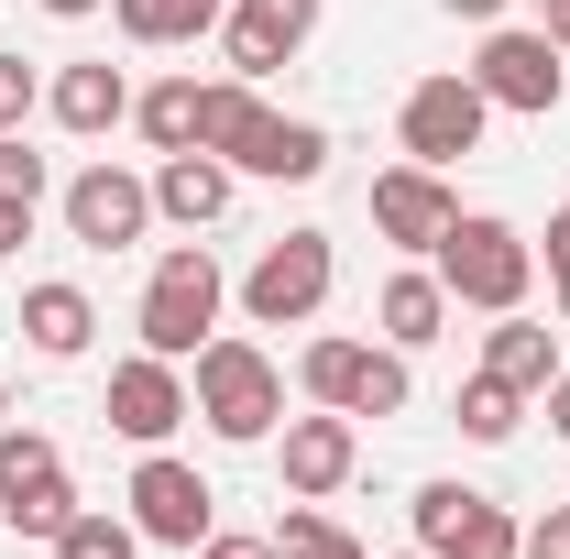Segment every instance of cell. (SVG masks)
I'll use <instances>...</instances> for the list:
<instances>
[{
	"label": "cell",
	"mask_w": 570,
	"mask_h": 559,
	"mask_svg": "<svg viewBox=\"0 0 570 559\" xmlns=\"http://www.w3.org/2000/svg\"><path fill=\"white\" fill-rule=\"evenodd\" d=\"M187 406L209 418V439H230V450H264V439L285 428V373H275V351L219 330V341L187 362Z\"/></svg>",
	"instance_id": "obj_2"
},
{
	"label": "cell",
	"mask_w": 570,
	"mask_h": 559,
	"mask_svg": "<svg viewBox=\"0 0 570 559\" xmlns=\"http://www.w3.org/2000/svg\"><path fill=\"white\" fill-rule=\"evenodd\" d=\"M472 88H483L494 110H515V121H549V110H560V88H570V67H560V45H549L538 22H483Z\"/></svg>",
	"instance_id": "obj_8"
},
{
	"label": "cell",
	"mask_w": 570,
	"mask_h": 559,
	"mask_svg": "<svg viewBox=\"0 0 570 559\" xmlns=\"http://www.w3.org/2000/svg\"><path fill=\"white\" fill-rule=\"evenodd\" d=\"M33 110H45V77L22 67V56H0V133H22Z\"/></svg>",
	"instance_id": "obj_28"
},
{
	"label": "cell",
	"mask_w": 570,
	"mask_h": 559,
	"mask_svg": "<svg viewBox=\"0 0 570 559\" xmlns=\"http://www.w3.org/2000/svg\"><path fill=\"white\" fill-rule=\"evenodd\" d=\"M373 330H384L395 351H428L439 330H450V285L428 275V264H395V275H384V296H373Z\"/></svg>",
	"instance_id": "obj_21"
},
{
	"label": "cell",
	"mask_w": 570,
	"mask_h": 559,
	"mask_svg": "<svg viewBox=\"0 0 570 559\" xmlns=\"http://www.w3.org/2000/svg\"><path fill=\"white\" fill-rule=\"evenodd\" d=\"M242 198V176L219 165V154H154V219H176V231H219Z\"/></svg>",
	"instance_id": "obj_18"
},
{
	"label": "cell",
	"mask_w": 570,
	"mask_h": 559,
	"mask_svg": "<svg viewBox=\"0 0 570 559\" xmlns=\"http://www.w3.org/2000/svg\"><path fill=\"white\" fill-rule=\"evenodd\" d=\"M22 242H33V198H0V264H11Z\"/></svg>",
	"instance_id": "obj_32"
},
{
	"label": "cell",
	"mask_w": 570,
	"mask_h": 559,
	"mask_svg": "<svg viewBox=\"0 0 570 559\" xmlns=\"http://www.w3.org/2000/svg\"><path fill=\"white\" fill-rule=\"evenodd\" d=\"M330 285H341V242L330 231H285V242L253 253V275H242V318L253 330H307L330 307Z\"/></svg>",
	"instance_id": "obj_6"
},
{
	"label": "cell",
	"mask_w": 570,
	"mask_h": 559,
	"mask_svg": "<svg viewBox=\"0 0 570 559\" xmlns=\"http://www.w3.org/2000/svg\"><path fill=\"white\" fill-rule=\"evenodd\" d=\"M483 121H494V99L472 88V67L461 77H417L406 88V110H395V143H406V165H461V154H483Z\"/></svg>",
	"instance_id": "obj_9"
},
{
	"label": "cell",
	"mask_w": 570,
	"mask_h": 559,
	"mask_svg": "<svg viewBox=\"0 0 570 559\" xmlns=\"http://www.w3.org/2000/svg\"><path fill=\"white\" fill-rule=\"evenodd\" d=\"M142 231H154V176L110 165V154L67 176V242H88V253H132Z\"/></svg>",
	"instance_id": "obj_12"
},
{
	"label": "cell",
	"mask_w": 570,
	"mask_h": 559,
	"mask_svg": "<svg viewBox=\"0 0 570 559\" xmlns=\"http://www.w3.org/2000/svg\"><path fill=\"white\" fill-rule=\"evenodd\" d=\"M275 559H373V549H362L352 527H330L318 504H296V493H285V527H275Z\"/></svg>",
	"instance_id": "obj_26"
},
{
	"label": "cell",
	"mask_w": 570,
	"mask_h": 559,
	"mask_svg": "<svg viewBox=\"0 0 570 559\" xmlns=\"http://www.w3.org/2000/svg\"><path fill=\"white\" fill-rule=\"evenodd\" d=\"M515 559H570V504H549V516H527V549Z\"/></svg>",
	"instance_id": "obj_29"
},
{
	"label": "cell",
	"mask_w": 570,
	"mask_h": 559,
	"mask_svg": "<svg viewBox=\"0 0 570 559\" xmlns=\"http://www.w3.org/2000/svg\"><path fill=\"white\" fill-rule=\"evenodd\" d=\"M0 516H11V538H45V549H56V527L77 516L67 450L45 428H0Z\"/></svg>",
	"instance_id": "obj_10"
},
{
	"label": "cell",
	"mask_w": 570,
	"mask_h": 559,
	"mask_svg": "<svg viewBox=\"0 0 570 559\" xmlns=\"http://www.w3.org/2000/svg\"><path fill=\"white\" fill-rule=\"evenodd\" d=\"M275 472L296 504H330V493L362 472V418H341V406H307V418L275 428Z\"/></svg>",
	"instance_id": "obj_14"
},
{
	"label": "cell",
	"mask_w": 570,
	"mask_h": 559,
	"mask_svg": "<svg viewBox=\"0 0 570 559\" xmlns=\"http://www.w3.org/2000/svg\"><path fill=\"white\" fill-rule=\"evenodd\" d=\"M198 154H219L230 176H264V187H318L330 176V133L275 110L253 77H198Z\"/></svg>",
	"instance_id": "obj_1"
},
{
	"label": "cell",
	"mask_w": 570,
	"mask_h": 559,
	"mask_svg": "<svg viewBox=\"0 0 570 559\" xmlns=\"http://www.w3.org/2000/svg\"><path fill=\"white\" fill-rule=\"evenodd\" d=\"M538 406H549V439H570V362L549 373V395H538Z\"/></svg>",
	"instance_id": "obj_33"
},
{
	"label": "cell",
	"mask_w": 570,
	"mask_h": 559,
	"mask_svg": "<svg viewBox=\"0 0 570 559\" xmlns=\"http://www.w3.org/2000/svg\"><path fill=\"white\" fill-rule=\"evenodd\" d=\"M428 275L450 285V307H483V318H504V307H527V285H538V242H527L515 219H494V209H461L450 231H439Z\"/></svg>",
	"instance_id": "obj_3"
},
{
	"label": "cell",
	"mask_w": 570,
	"mask_h": 559,
	"mask_svg": "<svg viewBox=\"0 0 570 559\" xmlns=\"http://www.w3.org/2000/svg\"><path fill=\"white\" fill-rule=\"evenodd\" d=\"M417 549L428 559H515L527 516H504L494 493H472V483H417Z\"/></svg>",
	"instance_id": "obj_11"
},
{
	"label": "cell",
	"mask_w": 570,
	"mask_h": 559,
	"mask_svg": "<svg viewBox=\"0 0 570 559\" xmlns=\"http://www.w3.org/2000/svg\"><path fill=\"white\" fill-rule=\"evenodd\" d=\"M132 121L154 154H198V77H165V88H132Z\"/></svg>",
	"instance_id": "obj_23"
},
{
	"label": "cell",
	"mask_w": 570,
	"mask_h": 559,
	"mask_svg": "<svg viewBox=\"0 0 570 559\" xmlns=\"http://www.w3.org/2000/svg\"><path fill=\"white\" fill-rule=\"evenodd\" d=\"M307 33H318V0H230V11H219V56H230V77H253V88H264Z\"/></svg>",
	"instance_id": "obj_16"
},
{
	"label": "cell",
	"mask_w": 570,
	"mask_h": 559,
	"mask_svg": "<svg viewBox=\"0 0 570 559\" xmlns=\"http://www.w3.org/2000/svg\"><path fill=\"white\" fill-rule=\"evenodd\" d=\"M121 516L142 527V549H187V559H198V538L219 527V493L198 483V461L142 450V461H132V493H121Z\"/></svg>",
	"instance_id": "obj_7"
},
{
	"label": "cell",
	"mask_w": 570,
	"mask_h": 559,
	"mask_svg": "<svg viewBox=\"0 0 570 559\" xmlns=\"http://www.w3.org/2000/svg\"><path fill=\"white\" fill-rule=\"evenodd\" d=\"M22 341H33V362H77V351L99 341V307H88V285H67V275L22 285Z\"/></svg>",
	"instance_id": "obj_19"
},
{
	"label": "cell",
	"mask_w": 570,
	"mask_h": 559,
	"mask_svg": "<svg viewBox=\"0 0 570 559\" xmlns=\"http://www.w3.org/2000/svg\"><path fill=\"white\" fill-rule=\"evenodd\" d=\"M33 11H56V22H88V11H110V0H33Z\"/></svg>",
	"instance_id": "obj_36"
},
{
	"label": "cell",
	"mask_w": 570,
	"mask_h": 559,
	"mask_svg": "<svg viewBox=\"0 0 570 559\" xmlns=\"http://www.w3.org/2000/svg\"><path fill=\"white\" fill-rule=\"evenodd\" d=\"M198 559H275V538H242V527H209V538H198Z\"/></svg>",
	"instance_id": "obj_31"
},
{
	"label": "cell",
	"mask_w": 570,
	"mask_h": 559,
	"mask_svg": "<svg viewBox=\"0 0 570 559\" xmlns=\"http://www.w3.org/2000/svg\"><path fill=\"white\" fill-rule=\"evenodd\" d=\"M483 373L515 384V395H549V373H560V330L527 318V307H504L494 330H483Z\"/></svg>",
	"instance_id": "obj_20"
},
{
	"label": "cell",
	"mask_w": 570,
	"mask_h": 559,
	"mask_svg": "<svg viewBox=\"0 0 570 559\" xmlns=\"http://www.w3.org/2000/svg\"><path fill=\"white\" fill-rule=\"evenodd\" d=\"M450 418H461V439H472V450H504V439L527 428V395H515V384H494V373H472Z\"/></svg>",
	"instance_id": "obj_24"
},
{
	"label": "cell",
	"mask_w": 570,
	"mask_h": 559,
	"mask_svg": "<svg viewBox=\"0 0 570 559\" xmlns=\"http://www.w3.org/2000/svg\"><path fill=\"white\" fill-rule=\"evenodd\" d=\"M45 110H56V133L99 143V133H121V121H132V77L110 67V56H77V67L45 77Z\"/></svg>",
	"instance_id": "obj_17"
},
{
	"label": "cell",
	"mask_w": 570,
	"mask_h": 559,
	"mask_svg": "<svg viewBox=\"0 0 570 559\" xmlns=\"http://www.w3.org/2000/svg\"><path fill=\"white\" fill-rule=\"evenodd\" d=\"M0 198H33V209H45V154L22 133H0Z\"/></svg>",
	"instance_id": "obj_27"
},
{
	"label": "cell",
	"mask_w": 570,
	"mask_h": 559,
	"mask_svg": "<svg viewBox=\"0 0 570 559\" xmlns=\"http://www.w3.org/2000/svg\"><path fill=\"white\" fill-rule=\"evenodd\" d=\"M0 428H11V384H0Z\"/></svg>",
	"instance_id": "obj_37"
},
{
	"label": "cell",
	"mask_w": 570,
	"mask_h": 559,
	"mask_svg": "<svg viewBox=\"0 0 570 559\" xmlns=\"http://www.w3.org/2000/svg\"><path fill=\"white\" fill-rule=\"evenodd\" d=\"M538 33H549V45L570 56V0H549V11H538Z\"/></svg>",
	"instance_id": "obj_35"
},
{
	"label": "cell",
	"mask_w": 570,
	"mask_h": 559,
	"mask_svg": "<svg viewBox=\"0 0 570 559\" xmlns=\"http://www.w3.org/2000/svg\"><path fill=\"white\" fill-rule=\"evenodd\" d=\"M549 307L570 318V209H549Z\"/></svg>",
	"instance_id": "obj_30"
},
{
	"label": "cell",
	"mask_w": 570,
	"mask_h": 559,
	"mask_svg": "<svg viewBox=\"0 0 570 559\" xmlns=\"http://www.w3.org/2000/svg\"><path fill=\"white\" fill-rule=\"evenodd\" d=\"M219 11L230 0H110V22L132 45H198V33H219Z\"/></svg>",
	"instance_id": "obj_22"
},
{
	"label": "cell",
	"mask_w": 570,
	"mask_h": 559,
	"mask_svg": "<svg viewBox=\"0 0 570 559\" xmlns=\"http://www.w3.org/2000/svg\"><path fill=\"white\" fill-rule=\"evenodd\" d=\"M439 11H450V22H504L515 0H439Z\"/></svg>",
	"instance_id": "obj_34"
},
{
	"label": "cell",
	"mask_w": 570,
	"mask_h": 559,
	"mask_svg": "<svg viewBox=\"0 0 570 559\" xmlns=\"http://www.w3.org/2000/svg\"><path fill=\"white\" fill-rule=\"evenodd\" d=\"M56 559H142V527L110 516V504H77L67 527H56Z\"/></svg>",
	"instance_id": "obj_25"
},
{
	"label": "cell",
	"mask_w": 570,
	"mask_h": 559,
	"mask_svg": "<svg viewBox=\"0 0 570 559\" xmlns=\"http://www.w3.org/2000/svg\"><path fill=\"white\" fill-rule=\"evenodd\" d=\"M395 559H428V549H395Z\"/></svg>",
	"instance_id": "obj_38"
},
{
	"label": "cell",
	"mask_w": 570,
	"mask_h": 559,
	"mask_svg": "<svg viewBox=\"0 0 570 559\" xmlns=\"http://www.w3.org/2000/svg\"><path fill=\"white\" fill-rule=\"evenodd\" d=\"M219 307H230V275H219V253H209V242H176V253L142 275L132 330H142V351H165V362H198V351L219 341Z\"/></svg>",
	"instance_id": "obj_4"
},
{
	"label": "cell",
	"mask_w": 570,
	"mask_h": 559,
	"mask_svg": "<svg viewBox=\"0 0 570 559\" xmlns=\"http://www.w3.org/2000/svg\"><path fill=\"white\" fill-rule=\"evenodd\" d=\"M461 219V198H450V176L439 165H384L373 176V242H395L406 264H428L439 253V231Z\"/></svg>",
	"instance_id": "obj_15"
},
{
	"label": "cell",
	"mask_w": 570,
	"mask_h": 559,
	"mask_svg": "<svg viewBox=\"0 0 570 559\" xmlns=\"http://www.w3.org/2000/svg\"><path fill=\"white\" fill-rule=\"evenodd\" d=\"M99 418L121 428L132 450H165L176 428L198 418V406H187V362H165V351H132V362H110V395H99Z\"/></svg>",
	"instance_id": "obj_13"
},
{
	"label": "cell",
	"mask_w": 570,
	"mask_h": 559,
	"mask_svg": "<svg viewBox=\"0 0 570 559\" xmlns=\"http://www.w3.org/2000/svg\"><path fill=\"white\" fill-rule=\"evenodd\" d=\"M296 395H307V406H341V418H406L417 373H406V351H395V341H352V330H330V341L296 351Z\"/></svg>",
	"instance_id": "obj_5"
}]
</instances>
